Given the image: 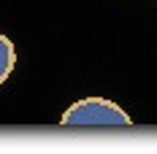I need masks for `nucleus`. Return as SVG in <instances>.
Listing matches in <instances>:
<instances>
[{"label": "nucleus", "instance_id": "obj_1", "mask_svg": "<svg viewBox=\"0 0 157 154\" xmlns=\"http://www.w3.org/2000/svg\"><path fill=\"white\" fill-rule=\"evenodd\" d=\"M65 127H130L133 119L127 111L106 97H84L63 114Z\"/></svg>", "mask_w": 157, "mask_h": 154}, {"label": "nucleus", "instance_id": "obj_2", "mask_svg": "<svg viewBox=\"0 0 157 154\" xmlns=\"http://www.w3.org/2000/svg\"><path fill=\"white\" fill-rule=\"evenodd\" d=\"M14 65H16V49L0 32V84H6V78L14 73Z\"/></svg>", "mask_w": 157, "mask_h": 154}]
</instances>
